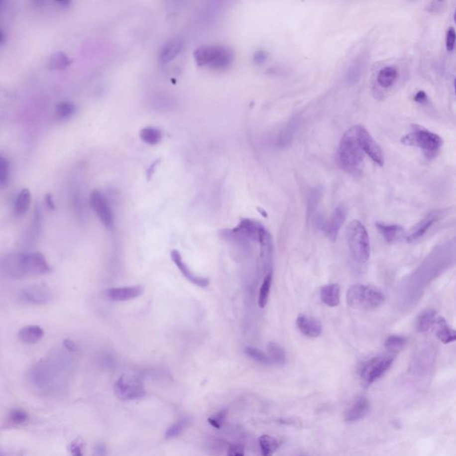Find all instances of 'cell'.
Masks as SVG:
<instances>
[{"label":"cell","instance_id":"cell-1","mask_svg":"<svg viewBox=\"0 0 456 456\" xmlns=\"http://www.w3.org/2000/svg\"><path fill=\"white\" fill-rule=\"evenodd\" d=\"M338 159L340 165L346 172L357 178L362 173L363 152L355 137L354 127L342 135L339 145Z\"/></svg>","mask_w":456,"mask_h":456},{"label":"cell","instance_id":"cell-2","mask_svg":"<svg viewBox=\"0 0 456 456\" xmlns=\"http://www.w3.org/2000/svg\"><path fill=\"white\" fill-rule=\"evenodd\" d=\"M385 296L375 288L356 283L349 288L346 293L348 306L358 310H373L385 304Z\"/></svg>","mask_w":456,"mask_h":456},{"label":"cell","instance_id":"cell-3","mask_svg":"<svg viewBox=\"0 0 456 456\" xmlns=\"http://www.w3.org/2000/svg\"><path fill=\"white\" fill-rule=\"evenodd\" d=\"M346 239L352 258L357 263H364L370 257L371 246L367 230L358 220H352L346 228Z\"/></svg>","mask_w":456,"mask_h":456},{"label":"cell","instance_id":"cell-4","mask_svg":"<svg viewBox=\"0 0 456 456\" xmlns=\"http://www.w3.org/2000/svg\"><path fill=\"white\" fill-rule=\"evenodd\" d=\"M195 62L199 66L212 68V69H225L232 63V52L224 46L209 45L199 47L195 51Z\"/></svg>","mask_w":456,"mask_h":456},{"label":"cell","instance_id":"cell-5","mask_svg":"<svg viewBox=\"0 0 456 456\" xmlns=\"http://www.w3.org/2000/svg\"><path fill=\"white\" fill-rule=\"evenodd\" d=\"M401 143L408 146L421 148L426 158L432 159L440 152L443 145V139L436 133L418 127L405 135Z\"/></svg>","mask_w":456,"mask_h":456},{"label":"cell","instance_id":"cell-6","mask_svg":"<svg viewBox=\"0 0 456 456\" xmlns=\"http://www.w3.org/2000/svg\"><path fill=\"white\" fill-rule=\"evenodd\" d=\"M395 357V353L388 352L376 355L364 363L360 374L361 383L363 387L368 388L374 381L379 380L392 365Z\"/></svg>","mask_w":456,"mask_h":456},{"label":"cell","instance_id":"cell-7","mask_svg":"<svg viewBox=\"0 0 456 456\" xmlns=\"http://www.w3.org/2000/svg\"><path fill=\"white\" fill-rule=\"evenodd\" d=\"M114 393L121 400H135L145 396V389L141 380L135 376L123 374L114 385Z\"/></svg>","mask_w":456,"mask_h":456},{"label":"cell","instance_id":"cell-8","mask_svg":"<svg viewBox=\"0 0 456 456\" xmlns=\"http://www.w3.org/2000/svg\"><path fill=\"white\" fill-rule=\"evenodd\" d=\"M354 129L355 137L362 151L365 152L376 164L380 166L384 164V155L382 149L375 140L373 139L372 135H370L367 129L360 125L354 126Z\"/></svg>","mask_w":456,"mask_h":456},{"label":"cell","instance_id":"cell-9","mask_svg":"<svg viewBox=\"0 0 456 456\" xmlns=\"http://www.w3.org/2000/svg\"><path fill=\"white\" fill-rule=\"evenodd\" d=\"M0 274L11 279H21L27 276L24 253H9L0 258Z\"/></svg>","mask_w":456,"mask_h":456},{"label":"cell","instance_id":"cell-10","mask_svg":"<svg viewBox=\"0 0 456 456\" xmlns=\"http://www.w3.org/2000/svg\"><path fill=\"white\" fill-rule=\"evenodd\" d=\"M90 204L103 225L107 229L113 230L115 227V217L106 196L99 191H93L90 195Z\"/></svg>","mask_w":456,"mask_h":456},{"label":"cell","instance_id":"cell-11","mask_svg":"<svg viewBox=\"0 0 456 456\" xmlns=\"http://www.w3.org/2000/svg\"><path fill=\"white\" fill-rule=\"evenodd\" d=\"M347 216V209L345 205L340 204L335 208L329 220L323 225V230L330 241L335 242L337 241L339 232L342 228V225L346 221Z\"/></svg>","mask_w":456,"mask_h":456},{"label":"cell","instance_id":"cell-12","mask_svg":"<svg viewBox=\"0 0 456 456\" xmlns=\"http://www.w3.org/2000/svg\"><path fill=\"white\" fill-rule=\"evenodd\" d=\"M443 215L444 211H433L430 212L410 231L409 233L406 235V241L409 243H414L420 241Z\"/></svg>","mask_w":456,"mask_h":456},{"label":"cell","instance_id":"cell-13","mask_svg":"<svg viewBox=\"0 0 456 456\" xmlns=\"http://www.w3.org/2000/svg\"><path fill=\"white\" fill-rule=\"evenodd\" d=\"M21 296L27 302L34 305L47 304L52 298L49 288L43 283L33 284L25 288L21 292Z\"/></svg>","mask_w":456,"mask_h":456},{"label":"cell","instance_id":"cell-14","mask_svg":"<svg viewBox=\"0 0 456 456\" xmlns=\"http://www.w3.org/2000/svg\"><path fill=\"white\" fill-rule=\"evenodd\" d=\"M24 266L27 275H43L50 271L47 258L40 252L24 253Z\"/></svg>","mask_w":456,"mask_h":456},{"label":"cell","instance_id":"cell-15","mask_svg":"<svg viewBox=\"0 0 456 456\" xmlns=\"http://www.w3.org/2000/svg\"><path fill=\"white\" fill-rule=\"evenodd\" d=\"M258 241L260 244V258L264 266V270L267 274L269 272H272L270 267L272 266L274 247L272 236L264 227H262L259 230Z\"/></svg>","mask_w":456,"mask_h":456},{"label":"cell","instance_id":"cell-16","mask_svg":"<svg viewBox=\"0 0 456 456\" xmlns=\"http://www.w3.org/2000/svg\"><path fill=\"white\" fill-rule=\"evenodd\" d=\"M171 259L174 262V264L177 266L178 270L180 271L183 276L186 277L187 281L190 283H194L196 286L201 288H206L210 284V280L206 277H202L199 275H195L191 271L190 268L187 266L186 263L183 261L181 254L177 249H173L171 251Z\"/></svg>","mask_w":456,"mask_h":456},{"label":"cell","instance_id":"cell-17","mask_svg":"<svg viewBox=\"0 0 456 456\" xmlns=\"http://www.w3.org/2000/svg\"><path fill=\"white\" fill-rule=\"evenodd\" d=\"M296 325L300 333L309 338H317L321 335V323L308 315H300L296 320Z\"/></svg>","mask_w":456,"mask_h":456},{"label":"cell","instance_id":"cell-18","mask_svg":"<svg viewBox=\"0 0 456 456\" xmlns=\"http://www.w3.org/2000/svg\"><path fill=\"white\" fill-rule=\"evenodd\" d=\"M144 292L141 286L111 288L106 292V297L113 301H127L138 298Z\"/></svg>","mask_w":456,"mask_h":456},{"label":"cell","instance_id":"cell-19","mask_svg":"<svg viewBox=\"0 0 456 456\" xmlns=\"http://www.w3.org/2000/svg\"><path fill=\"white\" fill-rule=\"evenodd\" d=\"M376 228L380 235L383 237L385 241L388 243H395L401 239L405 230L399 225L383 224L376 223Z\"/></svg>","mask_w":456,"mask_h":456},{"label":"cell","instance_id":"cell-20","mask_svg":"<svg viewBox=\"0 0 456 456\" xmlns=\"http://www.w3.org/2000/svg\"><path fill=\"white\" fill-rule=\"evenodd\" d=\"M370 404L365 397H359L345 414L346 422H355L365 417L369 413Z\"/></svg>","mask_w":456,"mask_h":456},{"label":"cell","instance_id":"cell-21","mask_svg":"<svg viewBox=\"0 0 456 456\" xmlns=\"http://www.w3.org/2000/svg\"><path fill=\"white\" fill-rule=\"evenodd\" d=\"M183 49L181 38H174L165 44L160 53V61L162 64H168L175 59Z\"/></svg>","mask_w":456,"mask_h":456},{"label":"cell","instance_id":"cell-22","mask_svg":"<svg viewBox=\"0 0 456 456\" xmlns=\"http://www.w3.org/2000/svg\"><path fill=\"white\" fill-rule=\"evenodd\" d=\"M261 228V225L258 223L257 221L244 219V220H241L238 227L234 228L232 231L237 233L238 235L258 241V232Z\"/></svg>","mask_w":456,"mask_h":456},{"label":"cell","instance_id":"cell-23","mask_svg":"<svg viewBox=\"0 0 456 456\" xmlns=\"http://www.w3.org/2000/svg\"><path fill=\"white\" fill-rule=\"evenodd\" d=\"M44 337V330L38 326H27L18 333V339L25 344H36Z\"/></svg>","mask_w":456,"mask_h":456},{"label":"cell","instance_id":"cell-24","mask_svg":"<svg viewBox=\"0 0 456 456\" xmlns=\"http://www.w3.org/2000/svg\"><path fill=\"white\" fill-rule=\"evenodd\" d=\"M340 292L341 288L337 283H332L321 288L320 295L321 300L325 304L331 308H335L340 304Z\"/></svg>","mask_w":456,"mask_h":456},{"label":"cell","instance_id":"cell-25","mask_svg":"<svg viewBox=\"0 0 456 456\" xmlns=\"http://www.w3.org/2000/svg\"><path fill=\"white\" fill-rule=\"evenodd\" d=\"M437 328V337L440 339L444 344L452 343L456 340V333L455 330L448 326V323L443 317H439L436 319L435 324Z\"/></svg>","mask_w":456,"mask_h":456},{"label":"cell","instance_id":"cell-26","mask_svg":"<svg viewBox=\"0 0 456 456\" xmlns=\"http://www.w3.org/2000/svg\"><path fill=\"white\" fill-rule=\"evenodd\" d=\"M31 202V194L30 191L27 188L21 190L17 195L14 203V213L18 218H21L26 215L28 210L30 208Z\"/></svg>","mask_w":456,"mask_h":456},{"label":"cell","instance_id":"cell-27","mask_svg":"<svg viewBox=\"0 0 456 456\" xmlns=\"http://www.w3.org/2000/svg\"><path fill=\"white\" fill-rule=\"evenodd\" d=\"M72 63V60L70 59V57L65 53L59 51L50 55L47 61V66L51 71H60L66 69Z\"/></svg>","mask_w":456,"mask_h":456},{"label":"cell","instance_id":"cell-28","mask_svg":"<svg viewBox=\"0 0 456 456\" xmlns=\"http://www.w3.org/2000/svg\"><path fill=\"white\" fill-rule=\"evenodd\" d=\"M397 79V70L393 66H387L380 70L378 76L377 82L381 88L389 89L392 87Z\"/></svg>","mask_w":456,"mask_h":456},{"label":"cell","instance_id":"cell-29","mask_svg":"<svg viewBox=\"0 0 456 456\" xmlns=\"http://www.w3.org/2000/svg\"><path fill=\"white\" fill-rule=\"evenodd\" d=\"M437 313L433 309H426L419 315L417 318V329L419 332L425 333L434 326Z\"/></svg>","mask_w":456,"mask_h":456},{"label":"cell","instance_id":"cell-30","mask_svg":"<svg viewBox=\"0 0 456 456\" xmlns=\"http://www.w3.org/2000/svg\"><path fill=\"white\" fill-rule=\"evenodd\" d=\"M259 447L262 456H273L279 447L280 443L275 438L268 435H263L259 438Z\"/></svg>","mask_w":456,"mask_h":456},{"label":"cell","instance_id":"cell-31","mask_svg":"<svg viewBox=\"0 0 456 456\" xmlns=\"http://www.w3.org/2000/svg\"><path fill=\"white\" fill-rule=\"evenodd\" d=\"M272 281H273V274H272V272H269V273L266 274L265 278L263 280L261 286L259 289V292H258V303L259 308H261V309H264L266 304H267V302H268L271 286H272Z\"/></svg>","mask_w":456,"mask_h":456},{"label":"cell","instance_id":"cell-32","mask_svg":"<svg viewBox=\"0 0 456 456\" xmlns=\"http://www.w3.org/2000/svg\"><path fill=\"white\" fill-rule=\"evenodd\" d=\"M268 356L272 363L283 365L286 363V353L282 346L275 342H270L267 346Z\"/></svg>","mask_w":456,"mask_h":456},{"label":"cell","instance_id":"cell-33","mask_svg":"<svg viewBox=\"0 0 456 456\" xmlns=\"http://www.w3.org/2000/svg\"><path fill=\"white\" fill-rule=\"evenodd\" d=\"M76 111V106L72 102H61L55 107V116L58 120H66L72 117Z\"/></svg>","mask_w":456,"mask_h":456},{"label":"cell","instance_id":"cell-34","mask_svg":"<svg viewBox=\"0 0 456 456\" xmlns=\"http://www.w3.org/2000/svg\"><path fill=\"white\" fill-rule=\"evenodd\" d=\"M140 138L144 141V143L148 144H156L161 141V131L155 127H144L139 133Z\"/></svg>","mask_w":456,"mask_h":456},{"label":"cell","instance_id":"cell-35","mask_svg":"<svg viewBox=\"0 0 456 456\" xmlns=\"http://www.w3.org/2000/svg\"><path fill=\"white\" fill-rule=\"evenodd\" d=\"M406 342L407 341L405 337L398 336V335H392L386 340L385 346L389 352L396 354L397 351L400 350L401 348L406 346Z\"/></svg>","mask_w":456,"mask_h":456},{"label":"cell","instance_id":"cell-36","mask_svg":"<svg viewBox=\"0 0 456 456\" xmlns=\"http://www.w3.org/2000/svg\"><path fill=\"white\" fill-rule=\"evenodd\" d=\"M363 73V63L360 61H355V63L351 64L346 72V81L349 84H355L360 79Z\"/></svg>","mask_w":456,"mask_h":456},{"label":"cell","instance_id":"cell-37","mask_svg":"<svg viewBox=\"0 0 456 456\" xmlns=\"http://www.w3.org/2000/svg\"><path fill=\"white\" fill-rule=\"evenodd\" d=\"M245 353L249 355L250 358L253 359L254 361H256L258 363H263V364H271L272 363L270 358H269V356L267 354L264 353L263 351L258 349V348L253 347V346H247L245 348Z\"/></svg>","mask_w":456,"mask_h":456},{"label":"cell","instance_id":"cell-38","mask_svg":"<svg viewBox=\"0 0 456 456\" xmlns=\"http://www.w3.org/2000/svg\"><path fill=\"white\" fill-rule=\"evenodd\" d=\"M187 425H188V419L183 418L181 420H178L177 423L173 424L167 431L165 438L169 440V439H173V438L178 437L180 435L182 431L186 429Z\"/></svg>","mask_w":456,"mask_h":456},{"label":"cell","instance_id":"cell-39","mask_svg":"<svg viewBox=\"0 0 456 456\" xmlns=\"http://www.w3.org/2000/svg\"><path fill=\"white\" fill-rule=\"evenodd\" d=\"M10 177V165L6 158L0 156V186H5Z\"/></svg>","mask_w":456,"mask_h":456},{"label":"cell","instance_id":"cell-40","mask_svg":"<svg viewBox=\"0 0 456 456\" xmlns=\"http://www.w3.org/2000/svg\"><path fill=\"white\" fill-rule=\"evenodd\" d=\"M227 411L226 410H221L219 413H216L208 419V423H210L213 428L217 430H220V428L223 425L226 417H227Z\"/></svg>","mask_w":456,"mask_h":456},{"label":"cell","instance_id":"cell-41","mask_svg":"<svg viewBox=\"0 0 456 456\" xmlns=\"http://www.w3.org/2000/svg\"><path fill=\"white\" fill-rule=\"evenodd\" d=\"M29 415L22 410H13L9 414V420L15 424H21L28 421Z\"/></svg>","mask_w":456,"mask_h":456},{"label":"cell","instance_id":"cell-42","mask_svg":"<svg viewBox=\"0 0 456 456\" xmlns=\"http://www.w3.org/2000/svg\"><path fill=\"white\" fill-rule=\"evenodd\" d=\"M294 127H295V121H292V122L290 123L289 127L283 132V134H282V135L280 136L279 144H281V146H286L288 144L291 143L292 136H293L292 135H293Z\"/></svg>","mask_w":456,"mask_h":456},{"label":"cell","instance_id":"cell-43","mask_svg":"<svg viewBox=\"0 0 456 456\" xmlns=\"http://www.w3.org/2000/svg\"><path fill=\"white\" fill-rule=\"evenodd\" d=\"M42 216H41V211L39 206H37L35 209V213H34L33 220V233L34 236L38 237L40 234L41 231V226H42Z\"/></svg>","mask_w":456,"mask_h":456},{"label":"cell","instance_id":"cell-44","mask_svg":"<svg viewBox=\"0 0 456 456\" xmlns=\"http://www.w3.org/2000/svg\"><path fill=\"white\" fill-rule=\"evenodd\" d=\"M456 45V30L451 27L449 28L447 32V38H446V47L448 52H452L455 48Z\"/></svg>","mask_w":456,"mask_h":456},{"label":"cell","instance_id":"cell-45","mask_svg":"<svg viewBox=\"0 0 456 456\" xmlns=\"http://www.w3.org/2000/svg\"><path fill=\"white\" fill-rule=\"evenodd\" d=\"M228 456H245L244 447L241 444L230 446L228 450Z\"/></svg>","mask_w":456,"mask_h":456},{"label":"cell","instance_id":"cell-46","mask_svg":"<svg viewBox=\"0 0 456 456\" xmlns=\"http://www.w3.org/2000/svg\"><path fill=\"white\" fill-rule=\"evenodd\" d=\"M445 6L446 2L444 1H433L428 5L427 11L430 13H440L445 9Z\"/></svg>","mask_w":456,"mask_h":456},{"label":"cell","instance_id":"cell-47","mask_svg":"<svg viewBox=\"0 0 456 456\" xmlns=\"http://www.w3.org/2000/svg\"><path fill=\"white\" fill-rule=\"evenodd\" d=\"M267 59V54L265 51H258L254 54V62L257 64H264Z\"/></svg>","mask_w":456,"mask_h":456},{"label":"cell","instance_id":"cell-48","mask_svg":"<svg viewBox=\"0 0 456 456\" xmlns=\"http://www.w3.org/2000/svg\"><path fill=\"white\" fill-rule=\"evenodd\" d=\"M70 450H71V453H72L73 456H83L82 449H81V444L78 443V442H73L71 445Z\"/></svg>","mask_w":456,"mask_h":456},{"label":"cell","instance_id":"cell-49","mask_svg":"<svg viewBox=\"0 0 456 456\" xmlns=\"http://www.w3.org/2000/svg\"><path fill=\"white\" fill-rule=\"evenodd\" d=\"M414 100L419 104H424L428 101L427 94L424 91H419L418 93L414 96Z\"/></svg>","mask_w":456,"mask_h":456},{"label":"cell","instance_id":"cell-50","mask_svg":"<svg viewBox=\"0 0 456 456\" xmlns=\"http://www.w3.org/2000/svg\"><path fill=\"white\" fill-rule=\"evenodd\" d=\"M45 201H46V204H47V208H48L49 210H51V211H55V203H54V200H53L52 195H49V194L46 195Z\"/></svg>","mask_w":456,"mask_h":456},{"label":"cell","instance_id":"cell-51","mask_svg":"<svg viewBox=\"0 0 456 456\" xmlns=\"http://www.w3.org/2000/svg\"><path fill=\"white\" fill-rule=\"evenodd\" d=\"M64 346H66L70 351H76L78 349L76 344L72 341H70V340H66L64 342Z\"/></svg>","mask_w":456,"mask_h":456},{"label":"cell","instance_id":"cell-52","mask_svg":"<svg viewBox=\"0 0 456 456\" xmlns=\"http://www.w3.org/2000/svg\"><path fill=\"white\" fill-rule=\"evenodd\" d=\"M58 4H62L63 6L66 7L69 4H71V2H69V1H60V2H58Z\"/></svg>","mask_w":456,"mask_h":456},{"label":"cell","instance_id":"cell-53","mask_svg":"<svg viewBox=\"0 0 456 456\" xmlns=\"http://www.w3.org/2000/svg\"><path fill=\"white\" fill-rule=\"evenodd\" d=\"M4 34H3V32H2L1 30H0V44H1V43L4 42Z\"/></svg>","mask_w":456,"mask_h":456}]
</instances>
